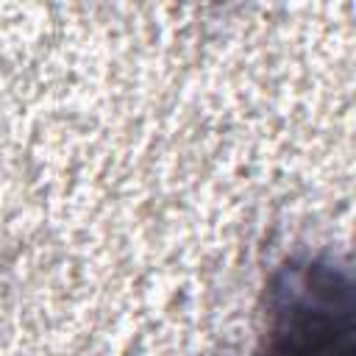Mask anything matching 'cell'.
<instances>
[{
  "label": "cell",
  "mask_w": 356,
  "mask_h": 356,
  "mask_svg": "<svg viewBox=\"0 0 356 356\" xmlns=\"http://www.w3.org/2000/svg\"><path fill=\"white\" fill-rule=\"evenodd\" d=\"M350 270L325 256L284 261L267 284L264 334L256 356H353Z\"/></svg>",
  "instance_id": "1"
}]
</instances>
